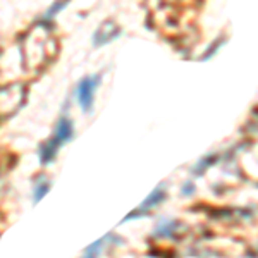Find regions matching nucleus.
<instances>
[{"instance_id":"nucleus-3","label":"nucleus","mask_w":258,"mask_h":258,"mask_svg":"<svg viewBox=\"0 0 258 258\" xmlns=\"http://www.w3.org/2000/svg\"><path fill=\"white\" fill-rule=\"evenodd\" d=\"M164 198V193H162V191H155V193L152 195V197H150L147 202L143 203V209L145 207H148V205H152V203H157V202H160V200Z\"/></svg>"},{"instance_id":"nucleus-2","label":"nucleus","mask_w":258,"mask_h":258,"mask_svg":"<svg viewBox=\"0 0 258 258\" xmlns=\"http://www.w3.org/2000/svg\"><path fill=\"white\" fill-rule=\"evenodd\" d=\"M98 80H100L98 76H86V78H83L76 86V98L85 112H88L91 109V103H93V91L97 88Z\"/></svg>"},{"instance_id":"nucleus-1","label":"nucleus","mask_w":258,"mask_h":258,"mask_svg":"<svg viewBox=\"0 0 258 258\" xmlns=\"http://www.w3.org/2000/svg\"><path fill=\"white\" fill-rule=\"evenodd\" d=\"M71 136H73V124L68 119H60L59 126H57V131L53 135V138L48 141V145L41 150V162L47 164L48 160H52V157L55 155L57 148L60 147L62 143H66Z\"/></svg>"},{"instance_id":"nucleus-4","label":"nucleus","mask_w":258,"mask_h":258,"mask_svg":"<svg viewBox=\"0 0 258 258\" xmlns=\"http://www.w3.org/2000/svg\"><path fill=\"white\" fill-rule=\"evenodd\" d=\"M100 243H102V241H97V243H95L93 246L88 248V251H86L85 258H97V248L100 246Z\"/></svg>"}]
</instances>
